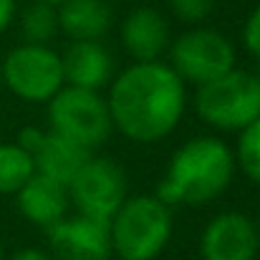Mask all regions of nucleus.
Instances as JSON below:
<instances>
[{
    "instance_id": "f03ea898",
    "label": "nucleus",
    "mask_w": 260,
    "mask_h": 260,
    "mask_svg": "<svg viewBox=\"0 0 260 260\" xmlns=\"http://www.w3.org/2000/svg\"><path fill=\"white\" fill-rule=\"evenodd\" d=\"M235 172L233 149L217 137H194L172 154L157 197L165 205H205L222 194Z\"/></svg>"
},
{
    "instance_id": "4468645a",
    "label": "nucleus",
    "mask_w": 260,
    "mask_h": 260,
    "mask_svg": "<svg viewBox=\"0 0 260 260\" xmlns=\"http://www.w3.org/2000/svg\"><path fill=\"white\" fill-rule=\"evenodd\" d=\"M61 66L63 81L69 86L88 91H99L104 84H109L114 71V61L99 41H74L61 56Z\"/></svg>"
},
{
    "instance_id": "412c9836",
    "label": "nucleus",
    "mask_w": 260,
    "mask_h": 260,
    "mask_svg": "<svg viewBox=\"0 0 260 260\" xmlns=\"http://www.w3.org/2000/svg\"><path fill=\"white\" fill-rule=\"evenodd\" d=\"M15 15V0H0V33L13 23Z\"/></svg>"
},
{
    "instance_id": "f257e3e1",
    "label": "nucleus",
    "mask_w": 260,
    "mask_h": 260,
    "mask_svg": "<svg viewBox=\"0 0 260 260\" xmlns=\"http://www.w3.org/2000/svg\"><path fill=\"white\" fill-rule=\"evenodd\" d=\"M111 124L132 142L152 144L170 137L187 106L184 81L162 61H134L109 91Z\"/></svg>"
},
{
    "instance_id": "a878e982",
    "label": "nucleus",
    "mask_w": 260,
    "mask_h": 260,
    "mask_svg": "<svg viewBox=\"0 0 260 260\" xmlns=\"http://www.w3.org/2000/svg\"><path fill=\"white\" fill-rule=\"evenodd\" d=\"M0 88H3V76H0Z\"/></svg>"
},
{
    "instance_id": "0eeeda50",
    "label": "nucleus",
    "mask_w": 260,
    "mask_h": 260,
    "mask_svg": "<svg viewBox=\"0 0 260 260\" xmlns=\"http://www.w3.org/2000/svg\"><path fill=\"white\" fill-rule=\"evenodd\" d=\"M174 74L184 84L202 86L230 69H235V48L233 43L212 28H194L182 33L170 48Z\"/></svg>"
},
{
    "instance_id": "393cba45",
    "label": "nucleus",
    "mask_w": 260,
    "mask_h": 260,
    "mask_svg": "<svg viewBox=\"0 0 260 260\" xmlns=\"http://www.w3.org/2000/svg\"><path fill=\"white\" fill-rule=\"evenodd\" d=\"M0 260H3V243H0Z\"/></svg>"
},
{
    "instance_id": "20e7f679",
    "label": "nucleus",
    "mask_w": 260,
    "mask_h": 260,
    "mask_svg": "<svg viewBox=\"0 0 260 260\" xmlns=\"http://www.w3.org/2000/svg\"><path fill=\"white\" fill-rule=\"evenodd\" d=\"M194 109L205 124L222 132H240L260 116V76L230 69L197 86Z\"/></svg>"
},
{
    "instance_id": "4be33fe9",
    "label": "nucleus",
    "mask_w": 260,
    "mask_h": 260,
    "mask_svg": "<svg viewBox=\"0 0 260 260\" xmlns=\"http://www.w3.org/2000/svg\"><path fill=\"white\" fill-rule=\"evenodd\" d=\"M8 260H53V258H51V253H43V250H36V248H25V250L13 253Z\"/></svg>"
},
{
    "instance_id": "5701e85b",
    "label": "nucleus",
    "mask_w": 260,
    "mask_h": 260,
    "mask_svg": "<svg viewBox=\"0 0 260 260\" xmlns=\"http://www.w3.org/2000/svg\"><path fill=\"white\" fill-rule=\"evenodd\" d=\"M41 3H51V5H58V3H63V0H41Z\"/></svg>"
},
{
    "instance_id": "2eb2a0df",
    "label": "nucleus",
    "mask_w": 260,
    "mask_h": 260,
    "mask_svg": "<svg viewBox=\"0 0 260 260\" xmlns=\"http://www.w3.org/2000/svg\"><path fill=\"white\" fill-rule=\"evenodd\" d=\"M58 30L71 41H99L111 25L106 0H63L58 3Z\"/></svg>"
},
{
    "instance_id": "1a4fd4ad",
    "label": "nucleus",
    "mask_w": 260,
    "mask_h": 260,
    "mask_svg": "<svg viewBox=\"0 0 260 260\" xmlns=\"http://www.w3.org/2000/svg\"><path fill=\"white\" fill-rule=\"evenodd\" d=\"M48 245L53 260H109V222L86 215L63 217L61 222L48 228Z\"/></svg>"
},
{
    "instance_id": "6e6552de",
    "label": "nucleus",
    "mask_w": 260,
    "mask_h": 260,
    "mask_svg": "<svg viewBox=\"0 0 260 260\" xmlns=\"http://www.w3.org/2000/svg\"><path fill=\"white\" fill-rule=\"evenodd\" d=\"M69 197L76 205L79 215L109 222L119 205L129 197L126 174L116 162L91 154L69 182Z\"/></svg>"
},
{
    "instance_id": "ddd939ff",
    "label": "nucleus",
    "mask_w": 260,
    "mask_h": 260,
    "mask_svg": "<svg viewBox=\"0 0 260 260\" xmlns=\"http://www.w3.org/2000/svg\"><path fill=\"white\" fill-rule=\"evenodd\" d=\"M121 43L137 63L159 61L170 46V25L159 10L134 8L121 23Z\"/></svg>"
},
{
    "instance_id": "39448f33",
    "label": "nucleus",
    "mask_w": 260,
    "mask_h": 260,
    "mask_svg": "<svg viewBox=\"0 0 260 260\" xmlns=\"http://www.w3.org/2000/svg\"><path fill=\"white\" fill-rule=\"evenodd\" d=\"M48 121L56 134L81 144L88 152L104 144L114 126L106 99H101L99 91L76 86H63L48 101Z\"/></svg>"
},
{
    "instance_id": "aec40b11",
    "label": "nucleus",
    "mask_w": 260,
    "mask_h": 260,
    "mask_svg": "<svg viewBox=\"0 0 260 260\" xmlns=\"http://www.w3.org/2000/svg\"><path fill=\"white\" fill-rule=\"evenodd\" d=\"M243 41H245V48L260 58V5L250 13V18L245 20V28H243Z\"/></svg>"
},
{
    "instance_id": "9b49d317",
    "label": "nucleus",
    "mask_w": 260,
    "mask_h": 260,
    "mask_svg": "<svg viewBox=\"0 0 260 260\" xmlns=\"http://www.w3.org/2000/svg\"><path fill=\"white\" fill-rule=\"evenodd\" d=\"M260 238L255 222L243 212H222L207 222L200 238L202 260H255Z\"/></svg>"
},
{
    "instance_id": "423d86ee",
    "label": "nucleus",
    "mask_w": 260,
    "mask_h": 260,
    "mask_svg": "<svg viewBox=\"0 0 260 260\" xmlns=\"http://www.w3.org/2000/svg\"><path fill=\"white\" fill-rule=\"evenodd\" d=\"M0 76L18 99L30 104H48L66 84L61 56L48 46L36 43L13 48L0 66Z\"/></svg>"
},
{
    "instance_id": "f3484780",
    "label": "nucleus",
    "mask_w": 260,
    "mask_h": 260,
    "mask_svg": "<svg viewBox=\"0 0 260 260\" xmlns=\"http://www.w3.org/2000/svg\"><path fill=\"white\" fill-rule=\"evenodd\" d=\"M20 30H23L25 43L46 46V43L58 33V13H56V5L41 3V0H36L33 5H28V8L23 10V18H20Z\"/></svg>"
},
{
    "instance_id": "a211bd4d",
    "label": "nucleus",
    "mask_w": 260,
    "mask_h": 260,
    "mask_svg": "<svg viewBox=\"0 0 260 260\" xmlns=\"http://www.w3.org/2000/svg\"><path fill=\"white\" fill-rule=\"evenodd\" d=\"M238 165L245 172L250 182L260 184V116L248 124L245 129H240V139H238Z\"/></svg>"
},
{
    "instance_id": "7ed1b4c3",
    "label": "nucleus",
    "mask_w": 260,
    "mask_h": 260,
    "mask_svg": "<svg viewBox=\"0 0 260 260\" xmlns=\"http://www.w3.org/2000/svg\"><path fill=\"white\" fill-rule=\"evenodd\" d=\"M109 235L119 260H154L172 238V210L157 194L126 197L109 220Z\"/></svg>"
},
{
    "instance_id": "f8f14e48",
    "label": "nucleus",
    "mask_w": 260,
    "mask_h": 260,
    "mask_svg": "<svg viewBox=\"0 0 260 260\" xmlns=\"http://www.w3.org/2000/svg\"><path fill=\"white\" fill-rule=\"evenodd\" d=\"M18 194V210L20 215L38 225V228H53L56 222H61L69 212L71 197H69V187L58 179H51L41 172H33L28 177V182L15 192Z\"/></svg>"
},
{
    "instance_id": "6ab92c4d",
    "label": "nucleus",
    "mask_w": 260,
    "mask_h": 260,
    "mask_svg": "<svg viewBox=\"0 0 260 260\" xmlns=\"http://www.w3.org/2000/svg\"><path fill=\"white\" fill-rule=\"evenodd\" d=\"M170 8L184 23H202L215 10V0H170Z\"/></svg>"
},
{
    "instance_id": "dca6fc26",
    "label": "nucleus",
    "mask_w": 260,
    "mask_h": 260,
    "mask_svg": "<svg viewBox=\"0 0 260 260\" xmlns=\"http://www.w3.org/2000/svg\"><path fill=\"white\" fill-rule=\"evenodd\" d=\"M33 172V157L18 142L0 144V194H15Z\"/></svg>"
},
{
    "instance_id": "b1692460",
    "label": "nucleus",
    "mask_w": 260,
    "mask_h": 260,
    "mask_svg": "<svg viewBox=\"0 0 260 260\" xmlns=\"http://www.w3.org/2000/svg\"><path fill=\"white\" fill-rule=\"evenodd\" d=\"M255 230H258V238H260V217H258V225H255Z\"/></svg>"
},
{
    "instance_id": "9d476101",
    "label": "nucleus",
    "mask_w": 260,
    "mask_h": 260,
    "mask_svg": "<svg viewBox=\"0 0 260 260\" xmlns=\"http://www.w3.org/2000/svg\"><path fill=\"white\" fill-rule=\"evenodd\" d=\"M18 144L33 157L36 172L46 174L51 179H58L69 187V182L74 179V174L81 170V165L91 157V152L84 149L81 144L56 134L53 129L43 132V129H23L18 134Z\"/></svg>"
}]
</instances>
